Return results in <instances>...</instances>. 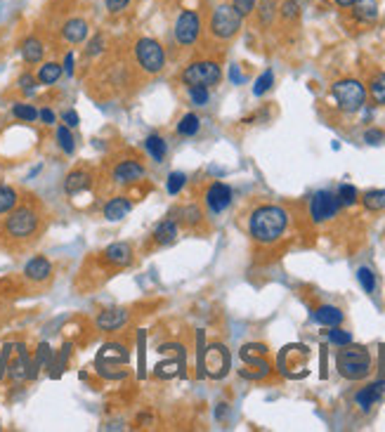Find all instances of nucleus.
<instances>
[{"mask_svg":"<svg viewBox=\"0 0 385 432\" xmlns=\"http://www.w3.org/2000/svg\"><path fill=\"white\" fill-rule=\"evenodd\" d=\"M222 81V69L215 59H196L187 64V69L182 71V83L187 85H206L213 88Z\"/></svg>","mask_w":385,"mask_h":432,"instance_id":"nucleus-10","label":"nucleus"},{"mask_svg":"<svg viewBox=\"0 0 385 432\" xmlns=\"http://www.w3.org/2000/svg\"><path fill=\"white\" fill-rule=\"evenodd\" d=\"M36 83H38V78L31 76V73H22L20 81H17V85H20L24 92H34V90H36Z\"/></svg>","mask_w":385,"mask_h":432,"instance_id":"nucleus-48","label":"nucleus"},{"mask_svg":"<svg viewBox=\"0 0 385 432\" xmlns=\"http://www.w3.org/2000/svg\"><path fill=\"white\" fill-rule=\"evenodd\" d=\"M107 47V36L104 33H95L92 38L88 40V47H85V57H97V54L104 52Z\"/></svg>","mask_w":385,"mask_h":432,"instance_id":"nucleus-40","label":"nucleus"},{"mask_svg":"<svg viewBox=\"0 0 385 432\" xmlns=\"http://www.w3.org/2000/svg\"><path fill=\"white\" fill-rule=\"evenodd\" d=\"M130 211H133V201H130L126 194L111 196V199L104 203V208H102L104 220H107V222H121V220H126V215H128Z\"/></svg>","mask_w":385,"mask_h":432,"instance_id":"nucleus-18","label":"nucleus"},{"mask_svg":"<svg viewBox=\"0 0 385 432\" xmlns=\"http://www.w3.org/2000/svg\"><path fill=\"white\" fill-rule=\"evenodd\" d=\"M184 184H187V175H184V172H180V170H175V172H170V175H168L166 189H168V194H170V196H177L180 191H182Z\"/></svg>","mask_w":385,"mask_h":432,"instance_id":"nucleus-39","label":"nucleus"},{"mask_svg":"<svg viewBox=\"0 0 385 432\" xmlns=\"http://www.w3.org/2000/svg\"><path fill=\"white\" fill-rule=\"evenodd\" d=\"M362 206L369 213H381L385 211V189H369L362 196Z\"/></svg>","mask_w":385,"mask_h":432,"instance_id":"nucleus-29","label":"nucleus"},{"mask_svg":"<svg viewBox=\"0 0 385 432\" xmlns=\"http://www.w3.org/2000/svg\"><path fill=\"white\" fill-rule=\"evenodd\" d=\"M61 73H64V69H61V64H57V61H45V64L38 69V83L41 85H55L61 78Z\"/></svg>","mask_w":385,"mask_h":432,"instance_id":"nucleus-28","label":"nucleus"},{"mask_svg":"<svg viewBox=\"0 0 385 432\" xmlns=\"http://www.w3.org/2000/svg\"><path fill=\"white\" fill-rule=\"evenodd\" d=\"M102 255H104V260L111 265V267H128V265H133V260H135L133 246L126 244V241H119V244L107 246Z\"/></svg>","mask_w":385,"mask_h":432,"instance_id":"nucleus-17","label":"nucleus"},{"mask_svg":"<svg viewBox=\"0 0 385 432\" xmlns=\"http://www.w3.org/2000/svg\"><path fill=\"white\" fill-rule=\"evenodd\" d=\"M145 149L154 161L161 163L166 158V154H168V142L161 137V135H149V137L145 140Z\"/></svg>","mask_w":385,"mask_h":432,"instance_id":"nucleus-27","label":"nucleus"},{"mask_svg":"<svg viewBox=\"0 0 385 432\" xmlns=\"http://www.w3.org/2000/svg\"><path fill=\"white\" fill-rule=\"evenodd\" d=\"M41 227V215L36 208L31 206H20L15 211H10L8 220H5L3 230L12 239V241H27V239L36 237Z\"/></svg>","mask_w":385,"mask_h":432,"instance_id":"nucleus-7","label":"nucleus"},{"mask_svg":"<svg viewBox=\"0 0 385 432\" xmlns=\"http://www.w3.org/2000/svg\"><path fill=\"white\" fill-rule=\"evenodd\" d=\"M128 362H130V352H128L126 345L107 343L102 350L97 352L95 368L104 375V378L119 380L128 373Z\"/></svg>","mask_w":385,"mask_h":432,"instance_id":"nucleus-5","label":"nucleus"},{"mask_svg":"<svg viewBox=\"0 0 385 432\" xmlns=\"http://www.w3.org/2000/svg\"><path fill=\"white\" fill-rule=\"evenodd\" d=\"M229 368H232V355H229L225 345L213 343L203 348L201 338H198V375L222 380L229 373Z\"/></svg>","mask_w":385,"mask_h":432,"instance_id":"nucleus-3","label":"nucleus"},{"mask_svg":"<svg viewBox=\"0 0 385 432\" xmlns=\"http://www.w3.org/2000/svg\"><path fill=\"white\" fill-rule=\"evenodd\" d=\"M12 116L15 119H20V121H27V123H34L36 119H38V109L36 107H31V104H15L12 107Z\"/></svg>","mask_w":385,"mask_h":432,"instance_id":"nucleus-36","label":"nucleus"},{"mask_svg":"<svg viewBox=\"0 0 385 432\" xmlns=\"http://www.w3.org/2000/svg\"><path fill=\"white\" fill-rule=\"evenodd\" d=\"M369 95L376 104H385V73H376L369 81Z\"/></svg>","mask_w":385,"mask_h":432,"instance_id":"nucleus-33","label":"nucleus"},{"mask_svg":"<svg viewBox=\"0 0 385 432\" xmlns=\"http://www.w3.org/2000/svg\"><path fill=\"white\" fill-rule=\"evenodd\" d=\"M328 343L336 345V348H343V345L352 343V333L343 331L340 326H331V331H328Z\"/></svg>","mask_w":385,"mask_h":432,"instance_id":"nucleus-41","label":"nucleus"},{"mask_svg":"<svg viewBox=\"0 0 385 432\" xmlns=\"http://www.w3.org/2000/svg\"><path fill=\"white\" fill-rule=\"evenodd\" d=\"M130 3L133 0H104V5H107V10L111 15H121V12H126L130 8Z\"/></svg>","mask_w":385,"mask_h":432,"instance_id":"nucleus-47","label":"nucleus"},{"mask_svg":"<svg viewBox=\"0 0 385 432\" xmlns=\"http://www.w3.org/2000/svg\"><path fill=\"white\" fill-rule=\"evenodd\" d=\"M279 15H282L284 20H296V17L300 15V3H298V0H284V5L279 8Z\"/></svg>","mask_w":385,"mask_h":432,"instance_id":"nucleus-44","label":"nucleus"},{"mask_svg":"<svg viewBox=\"0 0 385 432\" xmlns=\"http://www.w3.org/2000/svg\"><path fill=\"white\" fill-rule=\"evenodd\" d=\"M289 230V211L275 203L267 206H258L248 218V234L253 237V241L270 246L277 244L279 239Z\"/></svg>","mask_w":385,"mask_h":432,"instance_id":"nucleus-1","label":"nucleus"},{"mask_svg":"<svg viewBox=\"0 0 385 432\" xmlns=\"http://www.w3.org/2000/svg\"><path fill=\"white\" fill-rule=\"evenodd\" d=\"M130 319V312L126 310V307H109V310H102L99 312V317L95 319L97 329L104 331V333H114L123 329V326L128 324Z\"/></svg>","mask_w":385,"mask_h":432,"instance_id":"nucleus-16","label":"nucleus"},{"mask_svg":"<svg viewBox=\"0 0 385 432\" xmlns=\"http://www.w3.org/2000/svg\"><path fill=\"white\" fill-rule=\"evenodd\" d=\"M90 33V27L85 20H80V17H73V20L64 22V27H61V38L66 43H71V45H80V43H85Z\"/></svg>","mask_w":385,"mask_h":432,"instance_id":"nucleus-20","label":"nucleus"},{"mask_svg":"<svg viewBox=\"0 0 385 432\" xmlns=\"http://www.w3.org/2000/svg\"><path fill=\"white\" fill-rule=\"evenodd\" d=\"M256 3H258V0H232V8L246 20L248 15H253V10H256Z\"/></svg>","mask_w":385,"mask_h":432,"instance_id":"nucleus-46","label":"nucleus"},{"mask_svg":"<svg viewBox=\"0 0 385 432\" xmlns=\"http://www.w3.org/2000/svg\"><path fill=\"white\" fill-rule=\"evenodd\" d=\"M177 237H180V222L177 220H161L157 227H154V232H152V239H154V244L157 246H170V244H175L177 241Z\"/></svg>","mask_w":385,"mask_h":432,"instance_id":"nucleus-19","label":"nucleus"},{"mask_svg":"<svg viewBox=\"0 0 385 432\" xmlns=\"http://www.w3.org/2000/svg\"><path fill=\"white\" fill-rule=\"evenodd\" d=\"M229 76H232V83H241V73H239L237 66H232V69H229Z\"/></svg>","mask_w":385,"mask_h":432,"instance_id":"nucleus-53","label":"nucleus"},{"mask_svg":"<svg viewBox=\"0 0 385 432\" xmlns=\"http://www.w3.org/2000/svg\"><path fill=\"white\" fill-rule=\"evenodd\" d=\"M336 196H338V201H340V206H345V208H350V206H355V203L359 201V191L355 184H340L338 191H336Z\"/></svg>","mask_w":385,"mask_h":432,"instance_id":"nucleus-32","label":"nucleus"},{"mask_svg":"<svg viewBox=\"0 0 385 432\" xmlns=\"http://www.w3.org/2000/svg\"><path fill=\"white\" fill-rule=\"evenodd\" d=\"M352 17L362 24H374L378 20V0H357L352 5Z\"/></svg>","mask_w":385,"mask_h":432,"instance_id":"nucleus-26","label":"nucleus"},{"mask_svg":"<svg viewBox=\"0 0 385 432\" xmlns=\"http://www.w3.org/2000/svg\"><path fill=\"white\" fill-rule=\"evenodd\" d=\"M61 69H64L66 76H73V52H66V57H64V64H61Z\"/></svg>","mask_w":385,"mask_h":432,"instance_id":"nucleus-52","label":"nucleus"},{"mask_svg":"<svg viewBox=\"0 0 385 432\" xmlns=\"http://www.w3.org/2000/svg\"><path fill=\"white\" fill-rule=\"evenodd\" d=\"M3 362H5V373L10 375L15 382L22 380H34L38 375V368H36L34 359L29 357L27 345L22 343H8L3 348Z\"/></svg>","mask_w":385,"mask_h":432,"instance_id":"nucleus-4","label":"nucleus"},{"mask_svg":"<svg viewBox=\"0 0 385 432\" xmlns=\"http://www.w3.org/2000/svg\"><path fill=\"white\" fill-rule=\"evenodd\" d=\"M331 3H336L338 8H352V5H355L357 0H331Z\"/></svg>","mask_w":385,"mask_h":432,"instance_id":"nucleus-54","label":"nucleus"},{"mask_svg":"<svg viewBox=\"0 0 385 432\" xmlns=\"http://www.w3.org/2000/svg\"><path fill=\"white\" fill-rule=\"evenodd\" d=\"M312 319L319 326H340L343 324V319H345V314L340 312V307H333V305H321V307H317V310L312 312Z\"/></svg>","mask_w":385,"mask_h":432,"instance_id":"nucleus-25","label":"nucleus"},{"mask_svg":"<svg viewBox=\"0 0 385 432\" xmlns=\"http://www.w3.org/2000/svg\"><path fill=\"white\" fill-rule=\"evenodd\" d=\"M189 100L194 107H206L208 100H210V92L206 85H189Z\"/></svg>","mask_w":385,"mask_h":432,"instance_id":"nucleus-37","label":"nucleus"},{"mask_svg":"<svg viewBox=\"0 0 385 432\" xmlns=\"http://www.w3.org/2000/svg\"><path fill=\"white\" fill-rule=\"evenodd\" d=\"M258 15H260V22L270 24L272 20H275V15H277V0H260Z\"/></svg>","mask_w":385,"mask_h":432,"instance_id":"nucleus-43","label":"nucleus"},{"mask_svg":"<svg viewBox=\"0 0 385 432\" xmlns=\"http://www.w3.org/2000/svg\"><path fill=\"white\" fill-rule=\"evenodd\" d=\"M383 390H385V380H376V382H369L366 387H362L357 394H355V402L362 411H369L378 399L383 397Z\"/></svg>","mask_w":385,"mask_h":432,"instance_id":"nucleus-22","label":"nucleus"},{"mask_svg":"<svg viewBox=\"0 0 385 432\" xmlns=\"http://www.w3.org/2000/svg\"><path fill=\"white\" fill-rule=\"evenodd\" d=\"M198 128H201L198 116L196 114H184L177 123V135H182V137H194V135L198 133Z\"/></svg>","mask_w":385,"mask_h":432,"instance_id":"nucleus-31","label":"nucleus"},{"mask_svg":"<svg viewBox=\"0 0 385 432\" xmlns=\"http://www.w3.org/2000/svg\"><path fill=\"white\" fill-rule=\"evenodd\" d=\"M133 54H135V61H138V66L149 76H157L166 69V50L164 45L157 40V38H138L133 47Z\"/></svg>","mask_w":385,"mask_h":432,"instance_id":"nucleus-9","label":"nucleus"},{"mask_svg":"<svg viewBox=\"0 0 385 432\" xmlns=\"http://www.w3.org/2000/svg\"><path fill=\"white\" fill-rule=\"evenodd\" d=\"M357 281L362 283L364 293H374V291H376V274H374V269L359 267V269H357Z\"/></svg>","mask_w":385,"mask_h":432,"instance_id":"nucleus-38","label":"nucleus"},{"mask_svg":"<svg viewBox=\"0 0 385 432\" xmlns=\"http://www.w3.org/2000/svg\"><path fill=\"white\" fill-rule=\"evenodd\" d=\"M383 140H385V133L378 131V128H371V131L364 133V142H366V144H381Z\"/></svg>","mask_w":385,"mask_h":432,"instance_id":"nucleus-49","label":"nucleus"},{"mask_svg":"<svg viewBox=\"0 0 385 432\" xmlns=\"http://www.w3.org/2000/svg\"><path fill=\"white\" fill-rule=\"evenodd\" d=\"M371 366H374V362H371V355L364 345L347 343L338 350V355H336V368L345 380L369 378Z\"/></svg>","mask_w":385,"mask_h":432,"instance_id":"nucleus-2","label":"nucleus"},{"mask_svg":"<svg viewBox=\"0 0 385 432\" xmlns=\"http://www.w3.org/2000/svg\"><path fill=\"white\" fill-rule=\"evenodd\" d=\"M180 215H182V218H180V220H182V225H196V222H201V218H203L201 211H198L196 206L182 208V213H180Z\"/></svg>","mask_w":385,"mask_h":432,"instance_id":"nucleus-45","label":"nucleus"},{"mask_svg":"<svg viewBox=\"0 0 385 432\" xmlns=\"http://www.w3.org/2000/svg\"><path fill=\"white\" fill-rule=\"evenodd\" d=\"M340 208L343 206H340L338 196L328 189H321V191H317V194H312V199H310V218H312V222H317V225H319V222H328L336 218Z\"/></svg>","mask_w":385,"mask_h":432,"instance_id":"nucleus-13","label":"nucleus"},{"mask_svg":"<svg viewBox=\"0 0 385 432\" xmlns=\"http://www.w3.org/2000/svg\"><path fill=\"white\" fill-rule=\"evenodd\" d=\"M272 85H275V73H272V69H267L263 76L258 78L256 81V88H253V95L256 97H263L267 90L272 88Z\"/></svg>","mask_w":385,"mask_h":432,"instance_id":"nucleus-42","label":"nucleus"},{"mask_svg":"<svg viewBox=\"0 0 385 432\" xmlns=\"http://www.w3.org/2000/svg\"><path fill=\"white\" fill-rule=\"evenodd\" d=\"M229 203H232V187H229V184L213 182L206 189V206L210 213H215V215L225 213L229 208Z\"/></svg>","mask_w":385,"mask_h":432,"instance_id":"nucleus-15","label":"nucleus"},{"mask_svg":"<svg viewBox=\"0 0 385 432\" xmlns=\"http://www.w3.org/2000/svg\"><path fill=\"white\" fill-rule=\"evenodd\" d=\"M147 177V168L142 165L138 158H123L114 165V170H111V180L116 184H135V182H142Z\"/></svg>","mask_w":385,"mask_h":432,"instance_id":"nucleus-14","label":"nucleus"},{"mask_svg":"<svg viewBox=\"0 0 385 432\" xmlns=\"http://www.w3.org/2000/svg\"><path fill=\"white\" fill-rule=\"evenodd\" d=\"M50 274H52V262L43 255L31 258V260L24 265V276H27L29 281H36V283L48 281Z\"/></svg>","mask_w":385,"mask_h":432,"instance_id":"nucleus-21","label":"nucleus"},{"mask_svg":"<svg viewBox=\"0 0 385 432\" xmlns=\"http://www.w3.org/2000/svg\"><path fill=\"white\" fill-rule=\"evenodd\" d=\"M267 355V348L265 345H244L241 350V359H244L246 368H241V378H248V380H263L270 375L272 366L267 364L265 359Z\"/></svg>","mask_w":385,"mask_h":432,"instance_id":"nucleus-12","label":"nucleus"},{"mask_svg":"<svg viewBox=\"0 0 385 432\" xmlns=\"http://www.w3.org/2000/svg\"><path fill=\"white\" fill-rule=\"evenodd\" d=\"M20 52H22V59L27 61V64H41L43 57H45V45H43L41 38L29 36V38H24Z\"/></svg>","mask_w":385,"mask_h":432,"instance_id":"nucleus-23","label":"nucleus"},{"mask_svg":"<svg viewBox=\"0 0 385 432\" xmlns=\"http://www.w3.org/2000/svg\"><path fill=\"white\" fill-rule=\"evenodd\" d=\"M331 97L343 114H357L364 109L366 85L357 78H340L331 85Z\"/></svg>","mask_w":385,"mask_h":432,"instance_id":"nucleus-6","label":"nucleus"},{"mask_svg":"<svg viewBox=\"0 0 385 432\" xmlns=\"http://www.w3.org/2000/svg\"><path fill=\"white\" fill-rule=\"evenodd\" d=\"M55 359V352L52 348H50L48 343H41L38 345V350H36V357H34V364H36V368H50V364H52Z\"/></svg>","mask_w":385,"mask_h":432,"instance_id":"nucleus-35","label":"nucleus"},{"mask_svg":"<svg viewBox=\"0 0 385 432\" xmlns=\"http://www.w3.org/2000/svg\"><path fill=\"white\" fill-rule=\"evenodd\" d=\"M201 15L196 10H180L175 17V27H173V33H175L177 45L182 47H191L201 36Z\"/></svg>","mask_w":385,"mask_h":432,"instance_id":"nucleus-11","label":"nucleus"},{"mask_svg":"<svg viewBox=\"0 0 385 432\" xmlns=\"http://www.w3.org/2000/svg\"><path fill=\"white\" fill-rule=\"evenodd\" d=\"M17 203H20V194H17V189L10 187V184H0V215L15 211Z\"/></svg>","mask_w":385,"mask_h":432,"instance_id":"nucleus-30","label":"nucleus"},{"mask_svg":"<svg viewBox=\"0 0 385 432\" xmlns=\"http://www.w3.org/2000/svg\"><path fill=\"white\" fill-rule=\"evenodd\" d=\"M241 24H244V17L232 8V3L229 5L225 3V5H217V8L210 12L208 31L215 40H232L241 31Z\"/></svg>","mask_w":385,"mask_h":432,"instance_id":"nucleus-8","label":"nucleus"},{"mask_svg":"<svg viewBox=\"0 0 385 432\" xmlns=\"http://www.w3.org/2000/svg\"><path fill=\"white\" fill-rule=\"evenodd\" d=\"M61 121H64V126H69V128H76L78 123H80L78 114H76V111H73V109L64 111V114H61Z\"/></svg>","mask_w":385,"mask_h":432,"instance_id":"nucleus-50","label":"nucleus"},{"mask_svg":"<svg viewBox=\"0 0 385 432\" xmlns=\"http://www.w3.org/2000/svg\"><path fill=\"white\" fill-rule=\"evenodd\" d=\"M57 144H59V149L64 151V154L76 151V140H73L69 126H59L57 128Z\"/></svg>","mask_w":385,"mask_h":432,"instance_id":"nucleus-34","label":"nucleus"},{"mask_svg":"<svg viewBox=\"0 0 385 432\" xmlns=\"http://www.w3.org/2000/svg\"><path fill=\"white\" fill-rule=\"evenodd\" d=\"M38 119L45 123V126H52V123H55V111L52 109H41L38 111Z\"/></svg>","mask_w":385,"mask_h":432,"instance_id":"nucleus-51","label":"nucleus"},{"mask_svg":"<svg viewBox=\"0 0 385 432\" xmlns=\"http://www.w3.org/2000/svg\"><path fill=\"white\" fill-rule=\"evenodd\" d=\"M3 375H5V362H3V357H0V380H3Z\"/></svg>","mask_w":385,"mask_h":432,"instance_id":"nucleus-55","label":"nucleus"},{"mask_svg":"<svg viewBox=\"0 0 385 432\" xmlns=\"http://www.w3.org/2000/svg\"><path fill=\"white\" fill-rule=\"evenodd\" d=\"M90 184H92V175L88 170H71L69 175H66V180H64V191L69 196H76L80 194V191H85V189H90Z\"/></svg>","mask_w":385,"mask_h":432,"instance_id":"nucleus-24","label":"nucleus"}]
</instances>
